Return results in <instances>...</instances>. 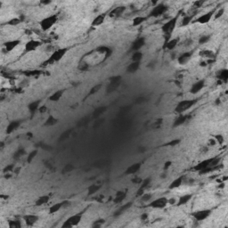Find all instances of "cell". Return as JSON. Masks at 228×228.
Instances as JSON below:
<instances>
[{
  "mask_svg": "<svg viewBox=\"0 0 228 228\" xmlns=\"http://www.w3.org/2000/svg\"><path fill=\"white\" fill-rule=\"evenodd\" d=\"M68 49L67 48H59L57 50H54L52 54L50 55V57L47 61H45L44 65H49V64H53L56 62H59L67 53Z\"/></svg>",
  "mask_w": 228,
  "mask_h": 228,
  "instance_id": "cell-1",
  "label": "cell"
},
{
  "mask_svg": "<svg viewBox=\"0 0 228 228\" xmlns=\"http://www.w3.org/2000/svg\"><path fill=\"white\" fill-rule=\"evenodd\" d=\"M57 21H58V16H57V14H52V15H49V16L44 18L43 20L40 21V28H41L42 30L47 31V30H50Z\"/></svg>",
  "mask_w": 228,
  "mask_h": 228,
  "instance_id": "cell-2",
  "label": "cell"
},
{
  "mask_svg": "<svg viewBox=\"0 0 228 228\" xmlns=\"http://www.w3.org/2000/svg\"><path fill=\"white\" fill-rule=\"evenodd\" d=\"M178 18L179 14H178V15H176L175 17L171 18L169 21L165 22V23L162 25L161 29H162V31H163L164 34H166L167 36H170V35L172 34V32L174 31L176 26H177V24H178Z\"/></svg>",
  "mask_w": 228,
  "mask_h": 228,
  "instance_id": "cell-3",
  "label": "cell"
},
{
  "mask_svg": "<svg viewBox=\"0 0 228 228\" xmlns=\"http://www.w3.org/2000/svg\"><path fill=\"white\" fill-rule=\"evenodd\" d=\"M196 100H183L181 102H179L178 104L176 106L175 108V112L178 114H182L185 111H186L187 110L192 108L195 103H196Z\"/></svg>",
  "mask_w": 228,
  "mask_h": 228,
  "instance_id": "cell-4",
  "label": "cell"
},
{
  "mask_svg": "<svg viewBox=\"0 0 228 228\" xmlns=\"http://www.w3.org/2000/svg\"><path fill=\"white\" fill-rule=\"evenodd\" d=\"M82 219V214L80 213V214H76V215H73L71 217H69L62 225V227L63 228H70L73 227V226H78L80 223Z\"/></svg>",
  "mask_w": 228,
  "mask_h": 228,
  "instance_id": "cell-5",
  "label": "cell"
},
{
  "mask_svg": "<svg viewBox=\"0 0 228 228\" xmlns=\"http://www.w3.org/2000/svg\"><path fill=\"white\" fill-rule=\"evenodd\" d=\"M211 213H212L211 209L206 208V209H200V210H197V211L193 212L192 214V216L195 219V221L201 222V221H204L205 219H207L211 215Z\"/></svg>",
  "mask_w": 228,
  "mask_h": 228,
  "instance_id": "cell-6",
  "label": "cell"
},
{
  "mask_svg": "<svg viewBox=\"0 0 228 228\" xmlns=\"http://www.w3.org/2000/svg\"><path fill=\"white\" fill-rule=\"evenodd\" d=\"M168 10V6H165L164 4H159V5H157L155 6L152 10L151 11L150 14H149V17H154V18H157L160 15L164 14L166 13V11Z\"/></svg>",
  "mask_w": 228,
  "mask_h": 228,
  "instance_id": "cell-7",
  "label": "cell"
},
{
  "mask_svg": "<svg viewBox=\"0 0 228 228\" xmlns=\"http://www.w3.org/2000/svg\"><path fill=\"white\" fill-rule=\"evenodd\" d=\"M168 200L169 199L166 198V197H159V198L156 199V200H151L150 203H149V207L152 208H164L169 203H168Z\"/></svg>",
  "mask_w": 228,
  "mask_h": 228,
  "instance_id": "cell-8",
  "label": "cell"
},
{
  "mask_svg": "<svg viewBox=\"0 0 228 228\" xmlns=\"http://www.w3.org/2000/svg\"><path fill=\"white\" fill-rule=\"evenodd\" d=\"M121 82V77L120 76H115L110 79V84L109 86L106 88V92L107 93H112L113 91L119 88Z\"/></svg>",
  "mask_w": 228,
  "mask_h": 228,
  "instance_id": "cell-9",
  "label": "cell"
},
{
  "mask_svg": "<svg viewBox=\"0 0 228 228\" xmlns=\"http://www.w3.org/2000/svg\"><path fill=\"white\" fill-rule=\"evenodd\" d=\"M215 12H216L215 10H211L209 11V12H207L206 13H204V14H202L200 17H198L195 20V22H198L200 24H206V23H208L214 17Z\"/></svg>",
  "mask_w": 228,
  "mask_h": 228,
  "instance_id": "cell-10",
  "label": "cell"
},
{
  "mask_svg": "<svg viewBox=\"0 0 228 228\" xmlns=\"http://www.w3.org/2000/svg\"><path fill=\"white\" fill-rule=\"evenodd\" d=\"M41 45H42L41 41L31 39L30 40V41H28V42L25 44L24 50H25L26 53H28V52H32V51H35L36 49H38Z\"/></svg>",
  "mask_w": 228,
  "mask_h": 228,
  "instance_id": "cell-11",
  "label": "cell"
},
{
  "mask_svg": "<svg viewBox=\"0 0 228 228\" xmlns=\"http://www.w3.org/2000/svg\"><path fill=\"white\" fill-rule=\"evenodd\" d=\"M39 216L38 215H33V214H27L22 217L23 221L25 224L29 226H33L38 221H39Z\"/></svg>",
  "mask_w": 228,
  "mask_h": 228,
  "instance_id": "cell-12",
  "label": "cell"
},
{
  "mask_svg": "<svg viewBox=\"0 0 228 228\" xmlns=\"http://www.w3.org/2000/svg\"><path fill=\"white\" fill-rule=\"evenodd\" d=\"M21 40L19 39H13V40H10V41H7L6 43H4V50L6 52V53H9L11 51L14 49L15 47H17L19 45H20Z\"/></svg>",
  "mask_w": 228,
  "mask_h": 228,
  "instance_id": "cell-13",
  "label": "cell"
},
{
  "mask_svg": "<svg viewBox=\"0 0 228 228\" xmlns=\"http://www.w3.org/2000/svg\"><path fill=\"white\" fill-rule=\"evenodd\" d=\"M192 54H193V52L192 51L185 52L182 54H180L178 57V62L179 64L185 65V63H187L189 61L191 60V58H192Z\"/></svg>",
  "mask_w": 228,
  "mask_h": 228,
  "instance_id": "cell-14",
  "label": "cell"
},
{
  "mask_svg": "<svg viewBox=\"0 0 228 228\" xmlns=\"http://www.w3.org/2000/svg\"><path fill=\"white\" fill-rule=\"evenodd\" d=\"M205 87V80H200L197 82H195L190 89V93L192 94H197L200 91H201L202 88Z\"/></svg>",
  "mask_w": 228,
  "mask_h": 228,
  "instance_id": "cell-15",
  "label": "cell"
},
{
  "mask_svg": "<svg viewBox=\"0 0 228 228\" xmlns=\"http://www.w3.org/2000/svg\"><path fill=\"white\" fill-rule=\"evenodd\" d=\"M151 182V178H146L142 180V182L140 184V186H139L138 191H137V196H141L144 192L145 189H147L149 187Z\"/></svg>",
  "mask_w": 228,
  "mask_h": 228,
  "instance_id": "cell-16",
  "label": "cell"
},
{
  "mask_svg": "<svg viewBox=\"0 0 228 228\" xmlns=\"http://www.w3.org/2000/svg\"><path fill=\"white\" fill-rule=\"evenodd\" d=\"M21 120H13V121H11L10 123L7 125V127H6V134L10 135L13 132H14L15 130H17L21 126Z\"/></svg>",
  "mask_w": 228,
  "mask_h": 228,
  "instance_id": "cell-17",
  "label": "cell"
},
{
  "mask_svg": "<svg viewBox=\"0 0 228 228\" xmlns=\"http://www.w3.org/2000/svg\"><path fill=\"white\" fill-rule=\"evenodd\" d=\"M213 158H214V157H213ZM213 158L204 159V160L200 161V163H198V164H197L196 166H194V167H193V169H194V170H196V171H199V172H200L201 170L207 169L208 167H210V163H211V161H212Z\"/></svg>",
  "mask_w": 228,
  "mask_h": 228,
  "instance_id": "cell-18",
  "label": "cell"
},
{
  "mask_svg": "<svg viewBox=\"0 0 228 228\" xmlns=\"http://www.w3.org/2000/svg\"><path fill=\"white\" fill-rule=\"evenodd\" d=\"M125 11H126V6H117V7L113 8L112 10L110 11L109 13V15L110 17L117 18V17L121 16V15L124 13Z\"/></svg>",
  "mask_w": 228,
  "mask_h": 228,
  "instance_id": "cell-19",
  "label": "cell"
},
{
  "mask_svg": "<svg viewBox=\"0 0 228 228\" xmlns=\"http://www.w3.org/2000/svg\"><path fill=\"white\" fill-rule=\"evenodd\" d=\"M145 44V39L144 38H138L136 39L135 40L133 43H132V46H131V49L133 50L134 52L136 51H139L141 49Z\"/></svg>",
  "mask_w": 228,
  "mask_h": 228,
  "instance_id": "cell-20",
  "label": "cell"
},
{
  "mask_svg": "<svg viewBox=\"0 0 228 228\" xmlns=\"http://www.w3.org/2000/svg\"><path fill=\"white\" fill-rule=\"evenodd\" d=\"M189 118H190V116H188L187 114H183V113H182V114H179L178 117L175 119V121H174L173 128H178L179 126L185 124V123L187 121V119H188Z\"/></svg>",
  "mask_w": 228,
  "mask_h": 228,
  "instance_id": "cell-21",
  "label": "cell"
},
{
  "mask_svg": "<svg viewBox=\"0 0 228 228\" xmlns=\"http://www.w3.org/2000/svg\"><path fill=\"white\" fill-rule=\"evenodd\" d=\"M141 166H142V163H140V162L134 163V164H132L131 166H129V168L126 169L125 174L126 175H134L138 171L139 169H141Z\"/></svg>",
  "mask_w": 228,
  "mask_h": 228,
  "instance_id": "cell-22",
  "label": "cell"
},
{
  "mask_svg": "<svg viewBox=\"0 0 228 228\" xmlns=\"http://www.w3.org/2000/svg\"><path fill=\"white\" fill-rule=\"evenodd\" d=\"M192 198V194L189 193V194H185L181 197H179V199L177 201V205L178 207H181V206H184L185 204H187L189 201L191 200V199Z\"/></svg>",
  "mask_w": 228,
  "mask_h": 228,
  "instance_id": "cell-23",
  "label": "cell"
},
{
  "mask_svg": "<svg viewBox=\"0 0 228 228\" xmlns=\"http://www.w3.org/2000/svg\"><path fill=\"white\" fill-rule=\"evenodd\" d=\"M105 17H106V14L105 13H99L98 15H96L95 17V19L92 21V26L93 27L100 26L101 24L103 23V21L105 20Z\"/></svg>",
  "mask_w": 228,
  "mask_h": 228,
  "instance_id": "cell-24",
  "label": "cell"
},
{
  "mask_svg": "<svg viewBox=\"0 0 228 228\" xmlns=\"http://www.w3.org/2000/svg\"><path fill=\"white\" fill-rule=\"evenodd\" d=\"M40 103H41V101H40V100H36V101L31 102L30 104L28 105V109H29L30 112L32 115H33L37 110H39V108L40 107Z\"/></svg>",
  "mask_w": 228,
  "mask_h": 228,
  "instance_id": "cell-25",
  "label": "cell"
},
{
  "mask_svg": "<svg viewBox=\"0 0 228 228\" xmlns=\"http://www.w3.org/2000/svg\"><path fill=\"white\" fill-rule=\"evenodd\" d=\"M178 42L179 38H176V39H172L168 40L167 43H166V45H165V48H167L168 50H170V51L171 50H174L177 47Z\"/></svg>",
  "mask_w": 228,
  "mask_h": 228,
  "instance_id": "cell-26",
  "label": "cell"
},
{
  "mask_svg": "<svg viewBox=\"0 0 228 228\" xmlns=\"http://www.w3.org/2000/svg\"><path fill=\"white\" fill-rule=\"evenodd\" d=\"M50 200V196L49 195H43V196H40L39 198H38L35 201V204L36 206H43V205H46L47 203H48Z\"/></svg>",
  "mask_w": 228,
  "mask_h": 228,
  "instance_id": "cell-27",
  "label": "cell"
},
{
  "mask_svg": "<svg viewBox=\"0 0 228 228\" xmlns=\"http://www.w3.org/2000/svg\"><path fill=\"white\" fill-rule=\"evenodd\" d=\"M63 93H64L63 90H58V91L54 92L53 95H51L49 97H48V100L51 101V102H58L62 97Z\"/></svg>",
  "mask_w": 228,
  "mask_h": 228,
  "instance_id": "cell-28",
  "label": "cell"
},
{
  "mask_svg": "<svg viewBox=\"0 0 228 228\" xmlns=\"http://www.w3.org/2000/svg\"><path fill=\"white\" fill-rule=\"evenodd\" d=\"M127 196V193L126 192H123V191H119L117 193H116V196L113 200V202L116 203V204H119V203H121L123 201V200H125Z\"/></svg>",
  "mask_w": 228,
  "mask_h": 228,
  "instance_id": "cell-29",
  "label": "cell"
},
{
  "mask_svg": "<svg viewBox=\"0 0 228 228\" xmlns=\"http://www.w3.org/2000/svg\"><path fill=\"white\" fill-rule=\"evenodd\" d=\"M132 204H133V202L132 201H129L128 203H126V204H124V205H122L120 208L114 213V217H119L120 216L123 212H125L126 210H128L131 206H132Z\"/></svg>",
  "mask_w": 228,
  "mask_h": 228,
  "instance_id": "cell-30",
  "label": "cell"
},
{
  "mask_svg": "<svg viewBox=\"0 0 228 228\" xmlns=\"http://www.w3.org/2000/svg\"><path fill=\"white\" fill-rule=\"evenodd\" d=\"M58 122H59L58 119L54 118L53 115H50V116L47 117V119H46V121H45V123H44V126H45V127H52V126L56 125Z\"/></svg>",
  "mask_w": 228,
  "mask_h": 228,
  "instance_id": "cell-31",
  "label": "cell"
},
{
  "mask_svg": "<svg viewBox=\"0 0 228 228\" xmlns=\"http://www.w3.org/2000/svg\"><path fill=\"white\" fill-rule=\"evenodd\" d=\"M140 68V62H132L127 68V71L129 73H135L136 71H137Z\"/></svg>",
  "mask_w": 228,
  "mask_h": 228,
  "instance_id": "cell-32",
  "label": "cell"
},
{
  "mask_svg": "<svg viewBox=\"0 0 228 228\" xmlns=\"http://www.w3.org/2000/svg\"><path fill=\"white\" fill-rule=\"evenodd\" d=\"M183 181H184V177H179L175 180H173L172 183L169 185V189L173 190V189L178 188L179 186H181V185L183 184Z\"/></svg>",
  "mask_w": 228,
  "mask_h": 228,
  "instance_id": "cell-33",
  "label": "cell"
},
{
  "mask_svg": "<svg viewBox=\"0 0 228 228\" xmlns=\"http://www.w3.org/2000/svg\"><path fill=\"white\" fill-rule=\"evenodd\" d=\"M218 79L221 82H225L226 83L228 80V70L226 69H221L218 74Z\"/></svg>",
  "mask_w": 228,
  "mask_h": 228,
  "instance_id": "cell-34",
  "label": "cell"
},
{
  "mask_svg": "<svg viewBox=\"0 0 228 228\" xmlns=\"http://www.w3.org/2000/svg\"><path fill=\"white\" fill-rule=\"evenodd\" d=\"M146 17L144 16H136L133 20V22H132V25L134 27H137V26H140L141 24H143V22H144L146 21Z\"/></svg>",
  "mask_w": 228,
  "mask_h": 228,
  "instance_id": "cell-35",
  "label": "cell"
},
{
  "mask_svg": "<svg viewBox=\"0 0 228 228\" xmlns=\"http://www.w3.org/2000/svg\"><path fill=\"white\" fill-rule=\"evenodd\" d=\"M62 208H63V203L62 201V202H58V203H55L54 205H52L49 208V213L50 214H54L56 213L57 211H59L60 209Z\"/></svg>",
  "mask_w": 228,
  "mask_h": 228,
  "instance_id": "cell-36",
  "label": "cell"
},
{
  "mask_svg": "<svg viewBox=\"0 0 228 228\" xmlns=\"http://www.w3.org/2000/svg\"><path fill=\"white\" fill-rule=\"evenodd\" d=\"M194 13H189L187 15H185L184 18H183V20H182V26H187L188 24H190V22L192 21L193 19V17H194Z\"/></svg>",
  "mask_w": 228,
  "mask_h": 228,
  "instance_id": "cell-37",
  "label": "cell"
},
{
  "mask_svg": "<svg viewBox=\"0 0 228 228\" xmlns=\"http://www.w3.org/2000/svg\"><path fill=\"white\" fill-rule=\"evenodd\" d=\"M101 189V185H90L88 189V195L91 196V195H94L95 193H96L98 191Z\"/></svg>",
  "mask_w": 228,
  "mask_h": 228,
  "instance_id": "cell-38",
  "label": "cell"
},
{
  "mask_svg": "<svg viewBox=\"0 0 228 228\" xmlns=\"http://www.w3.org/2000/svg\"><path fill=\"white\" fill-rule=\"evenodd\" d=\"M143 56H144V54L141 51H136L132 54V62H140L142 58H143Z\"/></svg>",
  "mask_w": 228,
  "mask_h": 228,
  "instance_id": "cell-39",
  "label": "cell"
},
{
  "mask_svg": "<svg viewBox=\"0 0 228 228\" xmlns=\"http://www.w3.org/2000/svg\"><path fill=\"white\" fill-rule=\"evenodd\" d=\"M8 226L10 228H20L21 227V222L20 220L14 219L8 221Z\"/></svg>",
  "mask_w": 228,
  "mask_h": 228,
  "instance_id": "cell-40",
  "label": "cell"
},
{
  "mask_svg": "<svg viewBox=\"0 0 228 228\" xmlns=\"http://www.w3.org/2000/svg\"><path fill=\"white\" fill-rule=\"evenodd\" d=\"M199 54L204 58H213L214 53L210 50H202L201 52H200Z\"/></svg>",
  "mask_w": 228,
  "mask_h": 228,
  "instance_id": "cell-41",
  "label": "cell"
},
{
  "mask_svg": "<svg viewBox=\"0 0 228 228\" xmlns=\"http://www.w3.org/2000/svg\"><path fill=\"white\" fill-rule=\"evenodd\" d=\"M107 110V107L106 106H101V107H98L97 109L95 110V111H94V117H95V118H97V117H99L100 115H102L105 110Z\"/></svg>",
  "mask_w": 228,
  "mask_h": 228,
  "instance_id": "cell-42",
  "label": "cell"
},
{
  "mask_svg": "<svg viewBox=\"0 0 228 228\" xmlns=\"http://www.w3.org/2000/svg\"><path fill=\"white\" fill-rule=\"evenodd\" d=\"M22 21V19L21 18H13L9 20L7 22H6V25H10V26H17L19 25L21 22Z\"/></svg>",
  "mask_w": 228,
  "mask_h": 228,
  "instance_id": "cell-43",
  "label": "cell"
},
{
  "mask_svg": "<svg viewBox=\"0 0 228 228\" xmlns=\"http://www.w3.org/2000/svg\"><path fill=\"white\" fill-rule=\"evenodd\" d=\"M38 152H39V150H37V149L36 150H33L32 151H30V153H29V155H28V157H27V162L30 163L34 159V158L37 156Z\"/></svg>",
  "mask_w": 228,
  "mask_h": 228,
  "instance_id": "cell-44",
  "label": "cell"
},
{
  "mask_svg": "<svg viewBox=\"0 0 228 228\" xmlns=\"http://www.w3.org/2000/svg\"><path fill=\"white\" fill-rule=\"evenodd\" d=\"M210 39V36L209 35H203L201 37H200L199 39V44L200 45H204L206 43H208Z\"/></svg>",
  "mask_w": 228,
  "mask_h": 228,
  "instance_id": "cell-45",
  "label": "cell"
},
{
  "mask_svg": "<svg viewBox=\"0 0 228 228\" xmlns=\"http://www.w3.org/2000/svg\"><path fill=\"white\" fill-rule=\"evenodd\" d=\"M25 153H26V151H25V150L23 148L18 149V150L15 151V153L13 154V158H14V159H18V158H20L21 156H23Z\"/></svg>",
  "mask_w": 228,
  "mask_h": 228,
  "instance_id": "cell-46",
  "label": "cell"
},
{
  "mask_svg": "<svg viewBox=\"0 0 228 228\" xmlns=\"http://www.w3.org/2000/svg\"><path fill=\"white\" fill-rule=\"evenodd\" d=\"M141 201H143V202H147V201H150L151 198H152V195L151 194V193H143L141 196Z\"/></svg>",
  "mask_w": 228,
  "mask_h": 228,
  "instance_id": "cell-47",
  "label": "cell"
},
{
  "mask_svg": "<svg viewBox=\"0 0 228 228\" xmlns=\"http://www.w3.org/2000/svg\"><path fill=\"white\" fill-rule=\"evenodd\" d=\"M39 70H29V71H25L24 75L27 77H32V76H36V75H39Z\"/></svg>",
  "mask_w": 228,
  "mask_h": 228,
  "instance_id": "cell-48",
  "label": "cell"
},
{
  "mask_svg": "<svg viewBox=\"0 0 228 228\" xmlns=\"http://www.w3.org/2000/svg\"><path fill=\"white\" fill-rule=\"evenodd\" d=\"M101 88H102V85H101V84H100V85H95V86H94V87L91 88V90H90L88 95H94V94L97 93V92L101 89Z\"/></svg>",
  "mask_w": 228,
  "mask_h": 228,
  "instance_id": "cell-49",
  "label": "cell"
},
{
  "mask_svg": "<svg viewBox=\"0 0 228 228\" xmlns=\"http://www.w3.org/2000/svg\"><path fill=\"white\" fill-rule=\"evenodd\" d=\"M15 169V166L14 164H10V165H7L5 169H4V173L6 174V173H10L12 171H13Z\"/></svg>",
  "mask_w": 228,
  "mask_h": 228,
  "instance_id": "cell-50",
  "label": "cell"
},
{
  "mask_svg": "<svg viewBox=\"0 0 228 228\" xmlns=\"http://www.w3.org/2000/svg\"><path fill=\"white\" fill-rule=\"evenodd\" d=\"M180 142H181L180 139H175V140H172V141L169 142L168 144H166L165 146H176V145L179 144Z\"/></svg>",
  "mask_w": 228,
  "mask_h": 228,
  "instance_id": "cell-51",
  "label": "cell"
},
{
  "mask_svg": "<svg viewBox=\"0 0 228 228\" xmlns=\"http://www.w3.org/2000/svg\"><path fill=\"white\" fill-rule=\"evenodd\" d=\"M104 222H105V221H104V219H102V218H101V219H98V220L95 221V223H94L92 226H93L94 227H101V226H102V225H103V224H104Z\"/></svg>",
  "mask_w": 228,
  "mask_h": 228,
  "instance_id": "cell-52",
  "label": "cell"
},
{
  "mask_svg": "<svg viewBox=\"0 0 228 228\" xmlns=\"http://www.w3.org/2000/svg\"><path fill=\"white\" fill-rule=\"evenodd\" d=\"M73 169H74V167H73L71 164H67V165L62 169V172H63V173H69L70 171H72Z\"/></svg>",
  "mask_w": 228,
  "mask_h": 228,
  "instance_id": "cell-53",
  "label": "cell"
},
{
  "mask_svg": "<svg viewBox=\"0 0 228 228\" xmlns=\"http://www.w3.org/2000/svg\"><path fill=\"white\" fill-rule=\"evenodd\" d=\"M224 11L225 9L224 8H220L218 12H215V14H214V18L215 19H218L219 17H221L223 14H224Z\"/></svg>",
  "mask_w": 228,
  "mask_h": 228,
  "instance_id": "cell-54",
  "label": "cell"
},
{
  "mask_svg": "<svg viewBox=\"0 0 228 228\" xmlns=\"http://www.w3.org/2000/svg\"><path fill=\"white\" fill-rule=\"evenodd\" d=\"M70 133H71V129H68V130H66L65 132H63V133L61 135V140H63V139L69 137Z\"/></svg>",
  "mask_w": 228,
  "mask_h": 228,
  "instance_id": "cell-55",
  "label": "cell"
},
{
  "mask_svg": "<svg viewBox=\"0 0 228 228\" xmlns=\"http://www.w3.org/2000/svg\"><path fill=\"white\" fill-rule=\"evenodd\" d=\"M39 147L41 149H43V150H45V151H51L52 150V146H50V145H48V144H39Z\"/></svg>",
  "mask_w": 228,
  "mask_h": 228,
  "instance_id": "cell-56",
  "label": "cell"
},
{
  "mask_svg": "<svg viewBox=\"0 0 228 228\" xmlns=\"http://www.w3.org/2000/svg\"><path fill=\"white\" fill-rule=\"evenodd\" d=\"M215 140L217 141V143L220 144H222L224 143V137H223V136H221V135H217V136H215Z\"/></svg>",
  "mask_w": 228,
  "mask_h": 228,
  "instance_id": "cell-57",
  "label": "cell"
},
{
  "mask_svg": "<svg viewBox=\"0 0 228 228\" xmlns=\"http://www.w3.org/2000/svg\"><path fill=\"white\" fill-rule=\"evenodd\" d=\"M47 107L46 105H40V107L39 108V110H38V111H39V113H41V114H42V113L44 114V113L47 112Z\"/></svg>",
  "mask_w": 228,
  "mask_h": 228,
  "instance_id": "cell-58",
  "label": "cell"
},
{
  "mask_svg": "<svg viewBox=\"0 0 228 228\" xmlns=\"http://www.w3.org/2000/svg\"><path fill=\"white\" fill-rule=\"evenodd\" d=\"M204 3H205L204 1H196V2L193 3V6H194L195 8H199V7H201V6H202Z\"/></svg>",
  "mask_w": 228,
  "mask_h": 228,
  "instance_id": "cell-59",
  "label": "cell"
},
{
  "mask_svg": "<svg viewBox=\"0 0 228 228\" xmlns=\"http://www.w3.org/2000/svg\"><path fill=\"white\" fill-rule=\"evenodd\" d=\"M172 165V162L171 161H167L165 164H164V167H163V169L164 170H168L169 169V167H171Z\"/></svg>",
  "mask_w": 228,
  "mask_h": 228,
  "instance_id": "cell-60",
  "label": "cell"
},
{
  "mask_svg": "<svg viewBox=\"0 0 228 228\" xmlns=\"http://www.w3.org/2000/svg\"><path fill=\"white\" fill-rule=\"evenodd\" d=\"M142 180L143 179L142 178H134V179H132V182L133 183H136V184H141V182H142Z\"/></svg>",
  "mask_w": 228,
  "mask_h": 228,
  "instance_id": "cell-61",
  "label": "cell"
},
{
  "mask_svg": "<svg viewBox=\"0 0 228 228\" xmlns=\"http://www.w3.org/2000/svg\"><path fill=\"white\" fill-rule=\"evenodd\" d=\"M177 200L176 199H174V198H171V199H169V200H168V203H169V204H177Z\"/></svg>",
  "mask_w": 228,
  "mask_h": 228,
  "instance_id": "cell-62",
  "label": "cell"
},
{
  "mask_svg": "<svg viewBox=\"0 0 228 228\" xmlns=\"http://www.w3.org/2000/svg\"><path fill=\"white\" fill-rule=\"evenodd\" d=\"M147 218H148V214H147V213H144V214L141 216V219H142V221H145Z\"/></svg>",
  "mask_w": 228,
  "mask_h": 228,
  "instance_id": "cell-63",
  "label": "cell"
},
{
  "mask_svg": "<svg viewBox=\"0 0 228 228\" xmlns=\"http://www.w3.org/2000/svg\"><path fill=\"white\" fill-rule=\"evenodd\" d=\"M41 4H43V5H48V4H51V1H41Z\"/></svg>",
  "mask_w": 228,
  "mask_h": 228,
  "instance_id": "cell-64",
  "label": "cell"
}]
</instances>
